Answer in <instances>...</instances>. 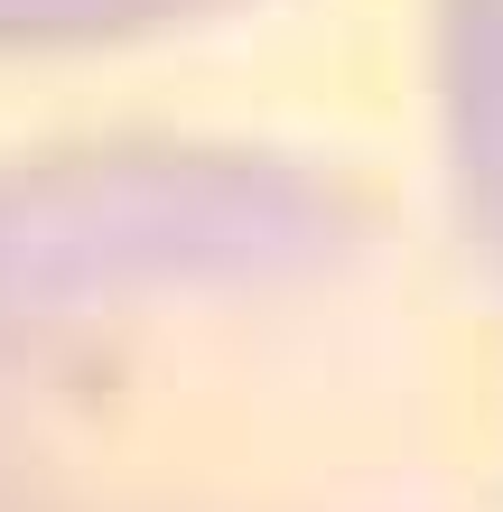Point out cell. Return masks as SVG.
<instances>
[{"label": "cell", "mask_w": 503, "mask_h": 512, "mask_svg": "<svg viewBox=\"0 0 503 512\" xmlns=\"http://www.w3.org/2000/svg\"><path fill=\"white\" fill-rule=\"evenodd\" d=\"M438 112L485 280L503 289V0H438Z\"/></svg>", "instance_id": "2"}, {"label": "cell", "mask_w": 503, "mask_h": 512, "mask_svg": "<svg viewBox=\"0 0 503 512\" xmlns=\"http://www.w3.org/2000/svg\"><path fill=\"white\" fill-rule=\"evenodd\" d=\"M0 512H503V289L289 149L0 159Z\"/></svg>", "instance_id": "1"}, {"label": "cell", "mask_w": 503, "mask_h": 512, "mask_svg": "<svg viewBox=\"0 0 503 512\" xmlns=\"http://www.w3.org/2000/svg\"><path fill=\"white\" fill-rule=\"evenodd\" d=\"M215 10H233V0H0V47H112Z\"/></svg>", "instance_id": "3"}]
</instances>
